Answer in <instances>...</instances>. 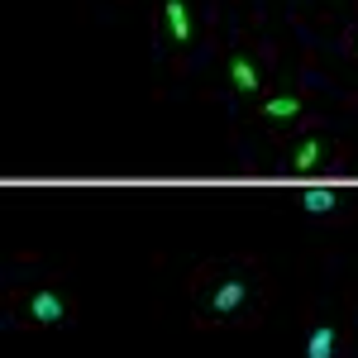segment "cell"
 <instances>
[{
	"label": "cell",
	"instance_id": "cell-1",
	"mask_svg": "<svg viewBox=\"0 0 358 358\" xmlns=\"http://www.w3.org/2000/svg\"><path fill=\"white\" fill-rule=\"evenodd\" d=\"M163 29H167V43L182 48L192 38V5L187 0H163Z\"/></svg>",
	"mask_w": 358,
	"mask_h": 358
},
{
	"label": "cell",
	"instance_id": "cell-2",
	"mask_svg": "<svg viewBox=\"0 0 358 358\" xmlns=\"http://www.w3.org/2000/svg\"><path fill=\"white\" fill-rule=\"evenodd\" d=\"M29 320L34 325H62L67 320V301L57 292H34L29 296Z\"/></svg>",
	"mask_w": 358,
	"mask_h": 358
},
{
	"label": "cell",
	"instance_id": "cell-3",
	"mask_svg": "<svg viewBox=\"0 0 358 358\" xmlns=\"http://www.w3.org/2000/svg\"><path fill=\"white\" fill-rule=\"evenodd\" d=\"M258 82H263V72H258V62L248 53H234L229 57V86L239 91V96H253L258 91Z\"/></svg>",
	"mask_w": 358,
	"mask_h": 358
},
{
	"label": "cell",
	"instance_id": "cell-4",
	"mask_svg": "<svg viewBox=\"0 0 358 358\" xmlns=\"http://www.w3.org/2000/svg\"><path fill=\"white\" fill-rule=\"evenodd\" d=\"M244 296H248V287H244V277H229L220 292L206 301V315H229V310H239L244 306Z\"/></svg>",
	"mask_w": 358,
	"mask_h": 358
},
{
	"label": "cell",
	"instance_id": "cell-5",
	"mask_svg": "<svg viewBox=\"0 0 358 358\" xmlns=\"http://www.w3.org/2000/svg\"><path fill=\"white\" fill-rule=\"evenodd\" d=\"M301 110H306L301 96H292V91H287V96H273V101L263 106V120H268V124H292Z\"/></svg>",
	"mask_w": 358,
	"mask_h": 358
},
{
	"label": "cell",
	"instance_id": "cell-6",
	"mask_svg": "<svg viewBox=\"0 0 358 358\" xmlns=\"http://www.w3.org/2000/svg\"><path fill=\"white\" fill-rule=\"evenodd\" d=\"M334 349H339L334 325H315V330H310V339H306V358H334Z\"/></svg>",
	"mask_w": 358,
	"mask_h": 358
},
{
	"label": "cell",
	"instance_id": "cell-7",
	"mask_svg": "<svg viewBox=\"0 0 358 358\" xmlns=\"http://www.w3.org/2000/svg\"><path fill=\"white\" fill-rule=\"evenodd\" d=\"M320 163H325V143L320 138H301V148L292 153V167L296 172H310V167H320Z\"/></svg>",
	"mask_w": 358,
	"mask_h": 358
},
{
	"label": "cell",
	"instance_id": "cell-8",
	"mask_svg": "<svg viewBox=\"0 0 358 358\" xmlns=\"http://www.w3.org/2000/svg\"><path fill=\"white\" fill-rule=\"evenodd\" d=\"M301 206L310 210V215H334V210H339V196L325 192V187H310V192L301 196Z\"/></svg>",
	"mask_w": 358,
	"mask_h": 358
}]
</instances>
